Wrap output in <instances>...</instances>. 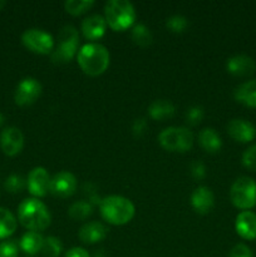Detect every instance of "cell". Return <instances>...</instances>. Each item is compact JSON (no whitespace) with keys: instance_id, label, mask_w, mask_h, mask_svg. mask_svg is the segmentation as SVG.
<instances>
[{"instance_id":"6da1fadb","label":"cell","mask_w":256,"mask_h":257,"mask_svg":"<svg viewBox=\"0 0 256 257\" xmlns=\"http://www.w3.org/2000/svg\"><path fill=\"white\" fill-rule=\"evenodd\" d=\"M109 52L99 43H87L80 48L77 55L80 69L90 77L103 74L109 65Z\"/></svg>"},{"instance_id":"7a4b0ae2","label":"cell","mask_w":256,"mask_h":257,"mask_svg":"<svg viewBox=\"0 0 256 257\" xmlns=\"http://www.w3.org/2000/svg\"><path fill=\"white\" fill-rule=\"evenodd\" d=\"M20 223L29 231H43L50 225L52 216L47 206L38 198H25L18 207Z\"/></svg>"},{"instance_id":"3957f363","label":"cell","mask_w":256,"mask_h":257,"mask_svg":"<svg viewBox=\"0 0 256 257\" xmlns=\"http://www.w3.org/2000/svg\"><path fill=\"white\" fill-rule=\"evenodd\" d=\"M100 215L112 225L120 226L130 222L136 213V207L130 198L110 195L103 198L99 205Z\"/></svg>"},{"instance_id":"277c9868","label":"cell","mask_w":256,"mask_h":257,"mask_svg":"<svg viewBox=\"0 0 256 257\" xmlns=\"http://www.w3.org/2000/svg\"><path fill=\"white\" fill-rule=\"evenodd\" d=\"M104 19L113 30L122 32L133 25L136 9L128 0H109L104 5Z\"/></svg>"},{"instance_id":"5b68a950","label":"cell","mask_w":256,"mask_h":257,"mask_svg":"<svg viewBox=\"0 0 256 257\" xmlns=\"http://www.w3.org/2000/svg\"><path fill=\"white\" fill-rule=\"evenodd\" d=\"M58 42L52 52V60L63 64L74 58L79 47V34L73 25H64L58 33Z\"/></svg>"},{"instance_id":"8992f818","label":"cell","mask_w":256,"mask_h":257,"mask_svg":"<svg viewBox=\"0 0 256 257\" xmlns=\"http://www.w3.org/2000/svg\"><path fill=\"white\" fill-rule=\"evenodd\" d=\"M230 200L235 207L248 211L256 205V182L248 176H241L232 183Z\"/></svg>"},{"instance_id":"52a82bcc","label":"cell","mask_w":256,"mask_h":257,"mask_svg":"<svg viewBox=\"0 0 256 257\" xmlns=\"http://www.w3.org/2000/svg\"><path fill=\"white\" fill-rule=\"evenodd\" d=\"M158 142L171 152H186L193 145V135L186 127H168L158 135Z\"/></svg>"},{"instance_id":"ba28073f","label":"cell","mask_w":256,"mask_h":257,"mask_svg":"<svg viewBox=\"0 0 256 257\" xmlns=\"http://www.w3.org/2000/svg\"><path fill=\"white\" fill-rule=\"evenodd\" d=\"M22 43L25 48L38 54H48L54 49V39L48 32L37 28L27 29L22 35Z\"/></svg>"},{"instance_id":"9c48e42d","label":"cell","mask_w":256,"mask_h":257,"mask_svg":"<svg viewBox=\"0 0 256 257\" xmlns=\"http://www.w3.org/2000/svg\"><path fill=\"white\" fill-rule=\"evenodd\" d=\"M42 84L38 79L32 77L24 78L17 85L14 92V100L18 105H30L42 94Z\"/></svg>"},{"instance_id":"30bf717a","label":"cell","mask_w":256,"mask_h":257,"mask_svg":"<svg viewBox=\"0 0 256 257\" xmlns=\"http://www.w3.org/2000/svg\"><path fill=\"white\" fill-rule=\"evenodd\" d=\"M77 190V178L69 171H60L50 180L49 192L55 197L67 198L74 195Z\"/></svg>"},{"instance_id":"8fae6325","label":"cell","mask_w":256,"mask_h":257,"mask_svg":"<svg viewBox=\"0 0 256 257\" xmlns=\"http://www.w3.org/2000/svg\"><path fill=\"white\" fill-rule=\"evenodd\" d=\"M49 172L44 167H34L27 178V187L34 197H44L50 188Z\"/></svg>"},{"instance_id":"7c38bea8","label":"cell","mask_w":256,"mask_h":257,"mask_svg":"<svg viewBox=\"0 0 256 257\" xmlns=\"http://www.w3.org/2000/svg\"><path fill=\"white\" fill-rule=\"evenodd\" d=\"M24 147V135L17 127H8L0 133V148L9 157L17 156Z\"/></svg>"},{"instance_id":"4fadbf2b","label":"cell","mask_w":256,"mask_h":257,"mask_svg":"<svg viewBox=\"0 0 256 257\" xmlns=\"http://www.w3.org/2000/svg\"><path fill=\"white\" fill-rule=\"evenodd\" d=\"M227 133L231 138L241 143L251 142L256 137V128L251 122L241 118L231 119L227 124Z\"/></svg>"},{"instance_id":"5bb4252c","label":"cell","mask_w":256,"mask_h":257,"mask_svg":"<svg viewBox=\"0 0 256 257\" xmlns=\"http://www.w3.org/2000/svg\"><path fill=\"white\" fill-rule=\"evenodd\" d=\"M108 227L102 222L98 221H92V222H87L80 227L79 232H78V237L85 245H93V243L100 242L104 240L108 235Z\"/></svg>"},{"instance_id":"9a60e30c","label":"cell","mask_w":256,"mask_h":257,"mask_svg":"<svg viewBox=\"0 0 256 257\" xmlns=\"http://www.w3.org/2000/svg\"><path fill=\"white\" fill-rule=\"evenodd\" d=\"M191 205L196 212L205 215L208 213L215 206V196L213 192L206 186H200L195 188L191 195Z\"/></svg>"},{"instance_id":"2e32d148","label":"cell","mask_w":256,"mask_h":257,"mask_svg":"<svg viewBox=\"0 0 256 257\" xmlns=\"http://www.w3.org/2000/svg\"><path fill=\"white\" fill-rule=\"evenodd\" d=\"M228 73L236 77H246L255 72L256 64L255 60L246 54H237L228 58L226 63Z\"/></svg>"},{"instance_id":"e0dca14e","label":"cell","mask_w":256,"mask_h":257,"mask_svg":"<svg viewBox=\"0 0 256 257\" xmlns=\"http://www.w3.org/2000/svg\"><path fill=\"white\" fill-rule=\"evenodd\" d=\"M235 230L243 240L256 238V213L252 211H241L235 220Z\"/></svg>"},{"instance_id":"ac0fdd59","label":"cell","mask_w":256,"mask_h":257,"mask_svg":"<svg viewBox=\"0 0 256 257\" xmlns=\"http://www.w3.org/2000/svg\"><path fill=\"white\" fill-rule=\"evenodd\" d=\"M107 22L104 17L99 14H92L82 22V32L87 39L95 40L104 35Z\"/></svg>"},{"instance_id":"d6986e66","label":"cell","mask_w":256,"mask_h":257,"mask_svg":"<svg viewBox=\"0 0 256 257\" xmlns=\"http://www.w3.org/2000/svg\"><path fill=\"white\" fill-rule=\"evenodd\" d=\"M233 97L238 103L256 108V79L241 83L233 90Z\"/></svg>"},{"instance_id":"ffe728a7","label":"cell","mask_w":256,"mask_h":257,"mask_svg":"<svg viewBox=\"0 0 256 257\" xmlns=\"http://www.w3.org/2000/svg\"><path fill=\"white\" fill-rule=\"evenodd\" d=\"M198 141H200L201 147L206 152L216 153L222 147V141H221L220 135L213 128H203L198 135Z\"/></svg>"},{"instance_id":"44dd1931","label":"cell","mask_w":256,"mask_h":257,"mask_svg":"<svg viewBox=\"0 0 256 257\" xmlns=\"http://www.w3.org/2000/svg\"><path fill=\"white\" fill-rule=\"evenodd\" d=\"M175 110V105L167 99H157L151 103V105L148 107V113H150L151 118L156 120H165L172 118Z\"/></svg>"},{"instance_id":"7402d4cb","label":"cell","mask_w":256,"mask_h":257,"mask_svg":"<svg viewBox=\"0 0 256 257\" xmlns=\"http://www.w3.org/2000/svg\"><path fill=\"white\" fill-rule=\"evenodd\" d=\"M43 241H44V237L42 236V233L37 232V231H28L20 238L19 246L28 255H35L42 250Z\"/></svg>"},{"instance_id":"603a6c76","label":"cell","mask_w":256,"mask_h":257,"mask_svg":"<svg viewBox=\"0 0 256 257\" xmlns=\"http://www.w3.org/2000/svg\"><path fill=\"white\" fill-rule=\"evenodd\" d=\"M17 218L5 207H0V240H5L17 230Z\"/></svg>"},{"instance_id":"cb8c5ba5","label":"cell","mask_w":256,"mask_h":257,"mask_svg":"<svg viewBox=\"0 0 256 257\" xmlns=\"http://www.w3.org/2000/svg\"><path fill=\"white\" fill-rule=\"evenodd\" d=\"M92 213H93L92 203L84 200L74 202L72 206H70L69 210H68V215H69V217L74 221L85 220V218L89 217Z\"/></svg>"},{"instance_id":"d4e9b609","label":"cell","mask_w":256,"mask_h":257,"mask_svg":"<svg viewBox=\"0 0 256 257\" xmlns=\"http://www.w3.org/2000/svg\"><path fill=\"white\" fill-rule=\"evenodd\" d=\"M132 40L140 47H148L152 44L153 35L151 33L150 28L146 27L145 24H136L132 28V33H131Z\"/></svg>"},{"instance_id":"484cf974","label":"cell","mask_w":256,"mask_h":257,"mask_svg":"<svg viewBox=\"0 0 256 257\" xmlns=\"http://www.w3.org/2000/svg\"><path fill=\"white\" fill-rule=\"evenodd\" d=\"M63 251V245L62 241L59 240L55 236H48L44 237L43 241V246L40 252L43 253L44 257H59L60 253Z\"/></svg>"},{"instance_id":"4316f807","label":"cell","mask_w":256,"mask_h":257,"mask_svg":"<svg viewBox=\"0 0 256 257\" xmlns=\"http://www.w3.org/2000/svg\"><path fill=\"white\" fill-rule=\"evenodd\" d=\"M94 5L93 0H67L64 3L65 12L72 15H80Z\"/></svg>"},{"instance_id":"83f0119b","label":"cell","mask_w":256,"mask_h":257,"mask_svg":"<svg viewBox=\"0 0 256 257\" xmlns=\"http://www.w3.org/2000/svg\"><path fill=\"white\" fill-rule=\"evenodd\" d=\"M166 27L175 33H182L188 27V19L181 14H175L170 17L166 22Z\"/></svg>"},{"instance_id":"f1b7e54d","label":"cell","mask_w":256,"mask_h":257,"mask_svg":"<svg viewBox=\"0 0 256 257\" xmlns=\"http://www.w3.org/2000/svg\"><path fill=\"white\" fill-rule=\"evenodd\" d=\"M24 186H25L24 178L19 175H10L4 182L5 190L10 193L20 192V191L24 188Z\"/></svg>"},{"instance_id":"f546056e","label":"cell","mask_w":256,"mask_h":257,"mask_svg":"<svg viewBox=\"0 0 256 257\" xmlns=\"http://www.w3.org/2000/svg\"><path fill=\"white\" fill-rule=\"evenodd\" d=\"M203 115H205V110L201 105H193L186 113V120H187L190 124L196 125L203 119Z\"/></svg>"},{"instance_id":"4dcf8cb0","label":"cell","mask_w":256,"mask_h":257,"mask_svg":"<svg viewBox=\"0 0 256 257\" xmlns=\"http://www.w3.org/2000/svg\"><path fill=\"white\" fill-rule=\"evenodd\" d=\"M19 247L14 241H3L0 243V257H18Z\"/></svg>"},{"instance_id":"1f68e13d","label":"cell","mask_w":256,"mask_h":257,"mask_svg":"<svg viewBox=\"0 0 256 257\" xmlns=\"http://www.w3.org/2000/svg\"><path fill=\"white\" fill-rule=\"evenodd\" d=\"M242 165L251 171H256V145H252L243 152Z\"/></svg>"},{"instance_id":"d6a6232c","label":"cell","mask_w":256,"mask_h":257,"mask_svg":"<svg viewBox=\"0 0 256 257\" xmlns=\"http://www.w3.org/2000/svg\"><path fill=\"white\" fill-rule=\"evenodd\" d=\"M228 257H253L252 251L245 243H237L231 248Z\"/></svg>"},{"instance_id":"836d02e7","label":"cell","mask_w":256,"mask_h":257,"mask_svg":"<svg viewBox=\"0 0 256 257\" xmlns=\"http://www.w3.org/2000/svg\"><path fill=\"white\" fill-rule=\"evenodd\" d=\"M191 175H192L193 178H196V180H202V178H205L206 176V167L205 165H203L202 161H193L192 163H191Z\"/></svg>"},{"instance_id":"e575fe53","label":"cell","mask_w":256,"mask_h":257,"mask_svg":"<svg viewBox=\"0 0 256 257\" xmlns=\"http://www.w3.org/2000/svg\"><path fill=\"white\" fill-rule=\"evenodd\" d=\"M146 130H147V122H146L145 118H137V119H135V122L132 124V131L135 133V136L140 137V136H142L146 132Z\"/></svg>"},{"instance_id":"d590c367","label":"cell","mask_w":256,"mask_h":257,"mask_svg":"<svg viewBox=\"0 0 256 257\" xmlns=\"http://www.w3.org/2000/svg\"><path fill=\"white\" fill-rule=\"evenodd\" d=\"M65 257H90V255L85 248L72 247L65 252Z\"/></svg>"},{"instance_id":"8d00e7d4","label":"cell","mask_w":256,"mask_h":257,"mask_svg":"<svg viewBox=\"0 0 256 257\" xmlns=\"http://www.w3.org/2000/svg\"><path fill=\"white\" fill-rule=\"evenodd\" d=\"M4 122H5V117H4V114H3V113L0 112V127H2V125L4 124Z\"/></svg>"},{"instance_id":"74e56055","label":"cell","mask_w":256,"mask_h":257,"mask_svg":"<svg viewBox=\"0 0 256 257\" xmlns=\"http://www.w3.org/2000/svg\"><path fill=\"white\" fill-rule=\"evenodd\" d=\"M4 7H5V2H3V0H0V10H2Z\"/></svg>"},{"instance_id":"f35d334b","label":"cell","mask_w":256,"mask_h":257,"mask_svg":"<svg viewBox=\"0 0 256 257\" xmlns=\"http://www.w3.org/2000/svg\"><path fill=\"white\" fill-rule=\"evenodd\" d=\"M95 257H104V256H103V255H102V253H100V252H99V253H95Z\"/></svg>"}]
</instances>
